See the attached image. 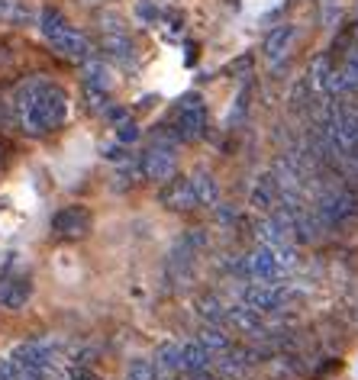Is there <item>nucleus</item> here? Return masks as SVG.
<instances>
[{
	"label": "nucleus",
	"instance_id": "f257e3e1",
	"mask_svg": "<svg viewBox=\"0 0 358 380\" xmlns=\"http://www.w3.org/2000/svg\"><path fill=\"white\" fill-rule=\"evenodd\" d=\"M36 26H39V33H42V39H46L48 46L55 48L62 58H68V62H78V65H81V62H87V58L97 55V46L87 39V33H81L78 26H71L55 7L39 10Z\"/></svg>",
	"mask_w": 358,
	"mask_h": 380
},
{
	"label": "nucleus",
	"instance_id": "c85d7f7f",
	"mask_svg": "<svg viewBox=\"0 0 358 380\" xmlns=\"http://www.w3.org/2000/svg\"><path fill=\"white\" fill-rule=\"evenodd\" d=\"M161 23H165V36L168 39H178L181 29H184V17H181L178 10H165V13H161Z\"/></svg>",
	"mask_w": 358,
	"mask_h": 380
},
{
	"label": "nucleus",
	"instance_id": "a211bd4d",
	"mask_svg": "<svg viewBox=\"0 0 358 380\" xmlns=\"http://www.w3.org/2000/svg\"><path fill=\"white\" fill-rule=\"evenodd\" d=\"M39 13L29 0H0V23L10 26H36Z\"/></svg>",
	"mask_w": 358,
	"mask_h": 380
},
{
	"label": "nucleus",
	"instance_id": "4c0bfd02",
	"mask_svg": "<svg viewBox=\"0 0 358 380\" xmlns=\"http://www.w3.org/2000/svg\"><path fill=\"white\" fill-rule=\"evenodd\" d=\"M84 3H100V0H84Z\"/></svg>",
	"mask_w": 358,
	"mask_h": 380
},
{
	"label": "nucleus",
	"instance_id": "5701e85b",
	"mask_svg": "<svg viewBox=\"0 0 358 380\" xmlns=\"http://www.w3.org/2000/svg\"><path fill=\"white\" fill-rule=\"evenodd\" d=\"M330 75H332V62L330 55H316L310 65V75H307V87L316 93H326V84H330Z\"/></svg>",
	"mask_w": 358,
	"mask_h": 380
},
{
	"label": "nucleus",
	"instance_id": "7ed1b4c3",
	"mask_svg": "<svg viewBox=\"0 0 358 380\" xmlns=\"http://www.w3.org/2000/svg\"><path fill=\"white\" fill-rule=\"evenodd\" d=\"M210 248V235L207 229H188L181 232V239H174L168 258H165V284L171 290H184L194 280V268L197 258Z\"/></svg>",
	"mask_w": 358,
	"mask_h": 380
},
{
	"label": "nucleus",
	"instance_id": "0eeeda50",
	"mask_svg": "<svg viewBox=\"0 0 358 380\" xmlns=\"http://www.w3.org/2000/svg\"><path fill=\"white\" fill-rule=\"evenodd\" d=\"M139 171L152 184H165V181H171V177L178 174V152L149 142V149L142 152V158H139Z\"/></svg>",
	"mask_w": 358,
	"mask_h": 380
},
{
	"label": "nucleus",
	"instance_id": "4be33fe9",
	"mask_svg": "<svg viewBox=\"0 0 358 380\" xmlns=\"http://www.w3.org/2000/svg\"><path fill=\"white\" fill-rule=\"evenodd\" d=\"M271 374L274 377H281V380H294V377H301L303 374V361L294 352H278L271 358Z\"/></svg>",
	"mask_w": 358,
	"mask_h": 380
},
{
	"label": "nucleus",
	"instance_id": "2f4dec72",
	"mask_svg": "<svg viewBox=\"0 0 358 380\" xmlns=\"http://www.w3.org/2000/svg\"><path fill=\"white\" fill-rule=\"evenodd\" d=\"M249 71H252V55H242L229 65V75L233 78H249Z\"/></svg>",
	"mask_w": 358,
	"mask_h": 380
},
{
	"label": "nucleus",
	"instance_id": "c9c22d12",
	"mask_svg": "<svg viewBox=\"0 0 358 380\" xmlns=\"http://www.w3.org/2000/svg\"><path fill=\"white\" fill-rule=\"evenodd\" d=\"M155 380H181V377H155Z\"/></svg>",
	"mask_w": 358,
	"mask_h": 380
},
{
	"label": "nucleus",
	"instance_id": "6ab92c4d",
	"mask_svg": "<svg viewBox=\"0 0 358 380\" xmlns=\"http://www.w3.org/2000/svg\"><path fill=\"white\" fill-rule=\"evenodd\" d=\"M190 187H194V194H197V203L204 206V210H213V206L220 203V184L217 177L210 174V171H194L190 174Z\"/></svg>",
	"mask_w": 358,
	"mask_h": 380
},
{
	"label": "nucleus",
	"instance_id": "aec40b11",
	"mask_svg": "<svg viewBox=\"0 0 358 380\" xmlns=\"http://www.w3.org/2000/svg\"><path fill=\"white\" fill-rule=\"evenodd\" d=\"M204 368H213V358L207 354V348L190 338V342H181V374L190 371H204Z\"/></svg>",
	"mask_w": 358,
	"mask_h": 380
},
{
	"label": "nucleus",
	"instance_id": "58836bf2",
	"mask_svg": "<svg viewBox=\"0 0 358 380\" xmlns=\"http://www.w3.org/2000/svg\"><path fill=\"white\" fill-rule=\"evenodd\" d=\"M55 380H68V377H65V374H62V377H55Z\"/></svg>",
	"mask_w": 358,
	"mask_h": 380
},
{
	"label": "nucleus",
	"instance_id": "6e6552de",
	"mask_svg": "<svg viewBox=\"0 0 358 380\" xmlns=\"http://www.w3.org/2000/svg\"><path fill=\"white\" fill-rule=\"evenodd\" d=\"M245 278L258 280V284H278L287 278V271L281 268V261L274 258V251L268 245H258L252 255H245Z\"/></svg>",
	"mask_w": 358,
	"mask_h": 380
},
{
	"label": "nucleus",
	"instance_id": "20e7f679",
	"mask_svg": "<svg viewBox=\"0 0 358 380\" xmlns=\"http://www.w3.org/2000/svg\"><path fill=\"white\" fill-rule=\"evenodd\" d=\"M17 364L29 368L39 380H55L58 368H62V354H58V345L52 338H29V342H19L10 354Z\"/></svg>",
	"mask_w": 358,
	"mask_h": 380
},
{
	"label": "nucleus",
	"instance_id": "4468645a",
	"mask_svg": "<svg viewBox=\"0 0 358 380\" xmlns=\"http://www.w3.org/2000/svg\"><path fill=\"white\" fill-rule=\"evenodd\" d=\"M278 200H281V187H278V181H274L271 171H265L258 181H255L252 194H249V206H252L255 213H274V206H278Z\"/></svg>",
	"mask_w": 358,
	"mask_h": 380
},
{
	"label": "nucleus",
	"instance_id": "1a4fd4ad",
	"mask_svg": "<svg viewBox=\"0 0 358 380\" xmlns=\"http://www.w3.org/2000/svg\"><path fill=\"white\" fill-rule=\"evenodd\" d=\"M161 206L171 210V213H190V210H200L197 203V194H194V187H190V177H171L161 184V194H159Z\"/></svg>",
	"mask_w": 358,
	"mask_h": 380
},
{
	"label": "nucleus",
	"instance_id": "2eb2a0df",
	"mask_svg": "<svg viewBox=\"0 0 358 380\" xmlns=\"http://www.w3.org/2000/svg\"><path fill=\"white\" fill-rule=\"evenodd\" d=\"M81 78H84V87H94V91H104V93H110L116 87V75L104 55L81 62Z\"/></svg>",
	"mask_w": 358,
	"mask_h": 380
},
{
	"label": "nucleus",
	"instance_id": "9b49d317",
	"mask_svg": "<svg viewBox=\"0 0 358 380\" xmlns=\"http://www.w3.org/2000/svg\"><path fill=\"white\" fill-rule=\"evenodd\" d=\"M294 39H297V26L294 23H281V26H274L271 33H268V39H265V62L278 71V68L287 62V55H291V48H294Z\"/></svg>",
	"mask_w": 358,
	"mask_h": 380
},
{
	"label": "nucleus",
	"instance_id": "a878e982",
	"mask_svg": "<svg viewBox=\"0 0 358 380\" xmlns=\"http://www.w3.org/2000/svg\"><path fill=\"white\" fill-rule=\"evenodd\" d=\"M142 139V129L136 126V120H123V123H116V142L120 145H136V142Z\"/></svg>",
	"mask_w": 358,
	"mask_h": 380
},
{
	"label": "nucleus",
	"instance_id": "c756f323",
	"mask_svg": "<svg viewBox=\"0 0 358 380\" xmlns=\"http://www.w3.org/2000/svg\"><path fill=\"white\" fill-rule=\"evenodd\" d=\"M245 113H249V87H245V91L239 93V97H236V107L229 110V120H226V123H229V129H236L239 123L245 120Z\"/></svg>",
	"mask_w": 358,
	"mask_h": 380
},
{
	"label": "nucleus",
	"instance_id": "412c9836",
	"mask_svg": "<svg viewBox=\"0 0 358 380\" xmlns=\"http://www.w3.org/2000/svg\"><path fill=\"white\" fill-rule=\"evenodd\" d=\"M197 342L207 348V354L210 358H217V354H223L229 348V335H226V329H220V325H204L197 332Z\"/></svg>",
	"mask_w": 358,
	"mask_h": 380
},
{
	"label": "nucleus",
	"instance_id": "e433bc0d",
	"mask_svg": "<svg viewBox=\"0 0 358 380\" xmlns=\"http://www.w3.org/2000/svg\"><path fill=\"white\" fill-rule=\"evenodd\" d=\"M0 165H3V145H0Z\"/></svg>",
	"mask_w": 358,
	"mask_h": 380
},
{
	"label": "nucleus",
	"instance_id": "dca6fc26",
	"mask_svg": "<svg viewBox=\"0 0 358 380\" xmlns=\"http://www.w3.org/2000/svg\"><path fill=\"white\" fill-rule=\"evenodd\" d=\"M194 313L200 316V323L204 325H220V329H226V313L229 306L217 297V293H200L194 300Z\"/></svg>",
	"mask_w": 358,
	"mask_h": 380
},
{
	"label": "nucleus",
	"instance_id": "7c9ffc66",
	"mask_svg": "<svg viewBox=\"0 0 358 380\" xmlns=\"http://www.w3.org/2000/svg\"><path fill=\"white\" fill-rule=\"evenodd\" d=\"M65 377L68 380H104L91 364H71V368L65 371Z\"/></svg>",
	"mask_w": 358,
	"mask_h": 380
},
{
	"label": "nucleus",
	"instance_id": "f8f14e48",
	"mask_svg": "<svg viewBox=\"0 0 358 380\" xmlns=\"http://www.w3.org/2000/svg\"><path fill=\"white\" fill-rule=\"evenodd\" d=\"M33 300V278L29 274H10L0 280V306L17 313Z\"/></svg>",
	"mask_w": 358,
	"mask_h": 380
},
{
	"label": "nucleus",
	"instance_id": "bb28decb",
	"mask_svg": "<svg viewBox=\"0 0 358 380\" xmlns=\"http://www.w3.org/2000/svg\"><path fill=\"white\" fill-rule=\"evenodd\" d=\"M126 380H155V364L149 358H136L126 368Z\"/></svg>",
	"mask_w": 358,
	"mask_h": 380
},
{
	"label": "nucleus",
	"instance_id": "9d476101",
	"mask_svg": "<svg viewBox=\"0 0 358 380\" xmlns=\"http://www.w3.org/2000/svg\"><path fill=\"white\" fill-rule=\"evenodd\" d=\"M226 325H233L236 332L249 335V338H255V342H265V338H268V319H265L262 313H255L252 306H245L242 300L229 306Z\"/></svg>",
	"mask_w": 358,
	"mask_h": 380
},
{
	"label": "nucleus",
	"instance_id": "f3484780",
	"mask_svg": "<svg viewBox=\"0 0 358 380\" xmlns=\"http://www.w3.org/2000/svg\"><path fill=\"white\" fill-rule=\"evenodd\" d=\"M155 377H181V345L178 342H161L155 348Z\"/></svg>",
	"mask_w": 358,
	"mask_h": 380
},
{
	"label": "nucleus",
	"instance_id": "b1692460",
	"mask_svg": "<svg viewBox=\"0 0 358 380\" xmlns=\"http://www.w3.org/2000/svg\"><path fill=\"white\" fill-rule=\"evenodd\" d=\"M161 13H165V7H161L159 0H136V19H139L142 26H159Z\"/></svg>",
	"mask_w": 358,
	"mask_h": 380
},
{
	"label": "nucleus",
	"instance_id": "f704fd0d",
	"mask_svg": "<svg viewBox=\"0 0 358 380\" xmlns=\"http://www.w3.org/2000/svg\"><path fill=\"white\" fill-rule=\"evenodd\" d=\"M0 380H10V361L0 358Z\"/></svg>",
	"mask_w": 358,
	"mask_h": 380
},
{
	"label": "nucleus",
	"instance_id": "423d86ee",
	"mask_svg": "<svg viewBox=\"0 0 358 380\" xmlns=\"http://www.w3.org/2000/svg\"><path fill=\"white\" fill-rule=\"evenodd\" d=\"M91 229H94V213L84 203H68L62 210H55L52 219H48V232L58 242H78L91 235Z\"/></svg>",
	"mask_w": 358,
	"mask_h": 380
},
{
	"label": "nucleus",
	"instance_id": "473e14b6",
	"mask_svg": "<svg viewBox=\"0 0 358 380\" xmlns=\"http://www.w3.org/2000/svg\"><path fill=\"white\" fill-rule=\"evenodd\" d=\"M10 361V380H39L36 374L29 371V368H23V364H17L13 358H7Z\"/></svg>",
	"mask_w": 358,
	"mask_h": 380
},
{
	"label": "nucleus",
	"instance_id": "72a5a7b5",
	"mask_svg": "<svg viewBox=\"0 0 358 380\" xmlns=\"http://www.w3.org/2000/svg\"><path fill=\"white\" fill-rule=\"evenodd\" d=\"M181 380H220V374L213 368H204V371H190V374H181Z\"/></svg>",
	"mask_w": 358,
	"mask_h": 380
},
{
	"label": "nucleus",
	"instance_id": "ddd939ff",
	"mask_svg": "<svg viewBox=\"0 0 358 380\" xmlns=\"http://www.w3.org/2000/svg\"><path fill=\"white\" fill-rule=\"evenodd\" d=\"M100 52L107 62H116L123 68H136V46H132L129 33H100Z\"/></svg>",
	"mask_w": 358,
	"mask_h": 380
},
{
	"label": "nucleus",
	"instance_id": "f03ea898",
	"mask_svg": "<svg viewBox=\"0 0 358 380\" xmlns=\"http://www.w3.org/2000/svg\"><path fill=\"white\" fill-rule=\"evenodd\" d=\"M68 103L71 100H68L65 87L48 78L46 87L36 93V100L17 116L19 129L26 132V136H46V132L58 129V126L68 120Z\"/></svg>",
	"mask_w": 358,
	"mask_h": 380
},
{
	"label": "nucleus",
	"instance_id": "39448f33",
	"mask_svg": "<svg viewBox=\"0 0 358 380\" xmlns=\"http://www.w3.org/2000/svg\"><path fill=\"white\" fill-rule=\"evenodd\" d=\"M171 129L178 132L181 142H197L207 136V103H204L200 93H184V97L174 103Z\"/></svg>",
	"mask_w": 358,
	"mask_h": 380
},
{
	"label": "nucleus",
	"instance_id": "393cba45",
	"mask_svg": "<svg viewBox=\"0 0 358 380\" xmlns=\"http://www.w3.org/2000/svg\"><path fill=\"white\" fill-rule=\"evenodd\" d=\"M100 158L120 168V165H129V161H132V152H129V145H120V142H107V145H100Z\"/></svg>",
	"mask_w": 358,
	"mask_h": 380
},
{
	"label": "nucleus",
	"instance_id": "cd10ccee",
	"mask_svg": "<svg viewBox=\"0 0 358 380\" xmlns=\"http://www.w3.org/2000/svg\"><path fill=\"white\" fill-rule=\"evenodd\" d=\"M97 26H100V33H129V29H126V19H123L120 13H110V10L97 17Z\"/></svg>",
	"mask_w": 358,
	"mask_h": 380
}]
</instances>
